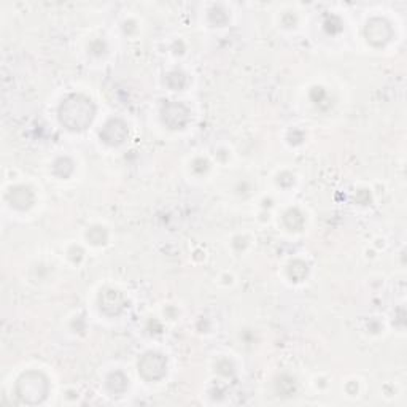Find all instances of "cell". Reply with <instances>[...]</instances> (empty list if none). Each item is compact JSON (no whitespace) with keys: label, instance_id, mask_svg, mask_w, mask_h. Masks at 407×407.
<instances>
[{"label":"cell","instance_id":"3957f363","mask_svg":"<svg viewBox=\"0 0 407 407\" xmlns=\"http://www.w3.org/2000/svg\"><path fill=\"white\" fill-rule=\"evenodd\" d=\"M32 201L34 196L29 188H14V190L10 191V202H12V206L14 207L25 208L32 204Z\"/></svg>","mask_w":407,"mask_h":407},{"label":"cell","instance_id":"6da1fadb","mask_svg":"<svg viewBox=\"0 0 407 407\" xmlns=\"http://www.w3.org/2000/svg\"><path fill=\"white\" fill-rule=\"evenodd\" d=\"M94 116V107L83 96H70L59 109L60 123L72 131H81L91 123Z\"/></svg>","mask_w":407,"mask_h":407},{"label":"cell","instance_id":"7a4b0ae2","mask_svg":"<svg viewBox=\"0 0 407 407\" xmlns=\"http://www.w3.org/2000/svg\"><path fill=\"white\" fill-rule=\"evenodd\" d=\"M139 373L146 380L161 379L166 374V360L160 353H146L139 363Z\"/></svg>","mask_w":407,"mask_h":407}]
</instances>
